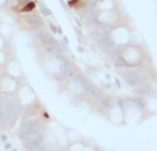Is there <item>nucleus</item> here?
<instances>
[{
    "label": "nucleus",
    "mask_w": 157,
    "mask_h": 151,
    "mask_svg": "<svg viewBox=\"0 0 157 151\" xmlns=\"http://www.w3.org/2000/svg\"><path fill=\"white\" fill-rule=\"evenodd\" d=\"M103 116L108 118V121L110 124L116 125V127L124 124V116H123V109L121 105H120V100H112L110 105L103 111Z\"/></svg>",
    "instance_id": "4"
},
{
    "label": "nucleus",
    "mask_w": 157,
    "mask_h": 151,
    "mask_svg": "<svg viewBox=\"0 0 157 151\" xmlns=\"http://www.w3.org/2000/svg\"><path fill=\"white\" fill-rule=\"evenodd\" d=\"M66 132H68L69 143H76V142H81V140H83V136H81L77 131L72 129V128H68V129H66Z\"/></svg>",
    "instance_id": "11"
},
{
    "label": "nucleus",
    "mask_w": 157,
    "mask_h": 151,
    "mask_svg": "<svg viewBox=\"0 0 157 151\" xmlns=\"http://www.w3.org/2000/svg\"><path fill=\"white\" fill-rule=\"evenodd\" d=\"M4 47H6V39L0 35V51H4Z\"/></svg>",
    "instance_id": "15"
},
{
    "label": "nucleus",
    "mask_w": 157,
    "mask_h": 151,
    "mask_svg": "<svg viewBox=\"0 0 157 151\" xmlns=\"http://www.w3.org/2000/svg\"><path fill=\"white\" fill-rule=\"evenodd\" d=\"M95 7L98 8L99 13H102V11H113V10H116L117 6H116V2H114V0H97Z\"/></svg>",
    "instance_id": "10"
},
{
    "label": "nucleus",
    "mask_w": 157,
    "mask_h": 151,
    "mask_svg": "<svg viewBox=\"0 0 157 151\" xmlns=\"http://www.w3.org/2000/svg\"><path fill=\"white\" fill-rule=\"evenodd\" d=\"M17 99L18 103L24 107H29V106L35 105L36 102V94L29 85H21L17 91Z\"/></svg>",
    "instance_id": "6"
},
{
    "label": "nucleus",
    "mask_w": 157,
    "mask_h": 151,
    "mask_svg": "<svg viewBox=\"0 0 157 151\" xmlns=\"http://www.w3.org/2000/svg\"><path fill=\"white\" fill-rule=\"evenodd\" d=\"M4 74L14 80H21L22 78V66L17 59H8V62L4 66Z\"/></svg>",
    "instance_id": "8"
},
{
    "label": "nucleus",
    "mask_w": 157,
    "mask_h": 151,
    "mask_svg": "<svg viewBox=\"0 0 157 151\" xmlns=\"http://www.w3.org/2000/svg\"><path fill=\"white\" fill-rule=\"evenodd\" d=\"M8 62L7 59V54H6L4 51H0V68H4L6 63Z\"/></svg>",
    "instance_id": "14"
},
{
    "label": "nucleus",
    "mask_w": 157,
    "mask_h": 151,
    "mask_svg": "<svg viewBox=\"0 0 157 151\" xmlns=\"http://www.w3.org/2000/svg\"><path fill=\"white\" fill-rule=\"evenodd\" d=\"M84 149H86V142L81 140L76 142V143H71L66 151H84Z\"/></svg>",
    "instance_id": "13"
},
{
    "label": "nucleus",
    "mask_w": 157,
    "mask_h": 151,
    "mask_svg": "<svg viewBox=\"0 0 157 151\" xmlns=\"http://www.w3.org/2000/svg\"><path fill=\"white\" fill-rule=\"evenodd\" d=\"M120 15L116 13V10L113 11H102V13H98V21L102 25H106V26H116L119 24Z\"/></svg>",
    "instance_id": "9"
},
{
    "label": "nucleus",
    "mask_w": 157,
    "mask_h": 151,
    "mask_svg": "<svg viewBox=\"0 0 157 151\" xmlns=\"http://www.w3.org/2000/svg\"><path fill=\"white\" fill-rule=\"evenodd\" d=\"M0 35H2L4 39L10 37V36L13 35V26L8 25V24H3L2 22V26H0Z\"/></svg>",
    "instance_id": "12"
},
{
    "label": "nucleus",
    "mask_w": 157,
    "mask_h": 151,
    "mask_svg": "<svg viewBox=\"0 0 157 151\" xmlns=\"http://www.w3.org/2000/svg\"><path fill=\"white\" fill-rule=\"evenodd\" d=\"M52 139H54L55 147L59 151H66V149L69 147V139H68V132L66 128H63L62 125H57L52 129Z\"/></svg>",
    "instance_id": "5"
},
{
    "label": "nucleus",
    "mask_w": 157,
    "mask_h": 151,
    "mask_svg": "<svg viewBox=\"0 0 157 151\" xmlns=\"http://www.w3.org/2000/svg\"><path fill=\"white\" fill-rule=\"evenodd\" d=\"M121 59L128 66H138L145 59V50L138 44H128L121 50Z\"/></svg>",
    "instance_id": "2"
},
{
    "label": "nucleus",
    "mask_w": 157,
    "mask_h": 151,
    "mask_svg": "<svg viewBox=\"0 0 157 151\" xmlns=\"http://www.w3.org/2000/svg\"><path fill=\"white\" fill-rule=\"evenodd\" d=\"M0 26H2V24H0Z\"/></svg>",
    "instance_id": "18"
},
{
    "label": "nucleus",
    "mask_w": 157,
    "mask_h": 151,
    "mask_svg": "<svg viewBox=\"0 0 157 151\" xmlns=\"http://www.w3.org/2000/svg\"><path fill=\"white\" fill-rule=\"evenodd\" d=\"M120 105L123 109L124 116V124H139L147 118V111L145 110L144 103L132 98H124L120 99Z\"/></svg>",
    "instance_id": "1"
},
{
    "label": "nucleus",
    "mask_w": 157,
    "mask_h": 151,
    "mask_svg": "<svg viewBox=\"0 0 157 151\" xmlns=\"http://www.w3.org/2000/svg\"><path fill=\"white\" fill-rule=\"evenodd\" d=\"M131 35H132L131 29L125 25H116L112 28L109 33L112 41L116 46H128V43L131 41Z\"/></svg>",
    "instance_id": "3"
},
{
    "label": "nucleus",
    "mask_w": 157,
    "mask_h": 151,
    "mask_svg": "<svg viewBox=\"0 0 157 151\" xmlns=\"http://www.w3.org/2000/svg\"><path fill=\"white\" fill-rule=\"evenodd\" d=\"M19 88V84L17 80L14 78L8 77V76L3 74L0 76V92L6 95H13V94H17Z\"/></svg>",
    "instance_id": "7"
},
{
    "label": "nucleus",
    "mask_w": 157,
    "mask_h": 151,
    "mask_svg": "<svg viewBox=\"0 0 157 151\" xmlns=\"http://www.w3.org/2000/svg\"><path fill=\"white\" fill-rule=\"evenodd\" d=\"M11 151H17V150H11Z\"/></svg>",
    "instance_id": "17"
},
{
    "label": "nucleus",
    "mask_w": 157,
    "mask_h": 151,
    "mask_svg": "<svg viewBox=\"0 0 157 151\" xmlns=\"http://www.w3.org/2000/svg\"><path fill=\"white\" fill-rule=\"evenodd\" d=\"M6 2H7V0H0V7H2V6H4Z\"/></svg>",
    "instance_id": "16"
}]
</instances>
